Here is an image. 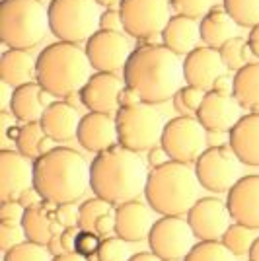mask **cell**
I'll return each instance as SVG.
<instances>
[{
  "label": "cell",
  "instance_id": "6da1fadb",
  "mask_svg": "<svg viewBox=\"0 0 259 261\" xmlns=\"http://www.w3.org/2000/svg\"><path fill=\"white\" fill-rule=\"evenodd\" d=\"M123 80L144 103H166L184 88V63L166 45H139L123 68Z\"/></svg>",
  "mask_w": 259,
  "mask_h": 261
},
{
  "label": "cell",
  "instance_id": "7a4b0ae2",
  "mask_svg": "<svg viewBox=\"0 0 259 261\" xmlns=\"http://www.w3.org/2000/svg\"><path fill=\"white\" fill-rule=\"evenodd\" d=\"M146 179L148 170L139 152L127 150L121 144L96 154L90 162L92 191L115 207L144 195Z\"/></svg>",
  "mask_w": 259,
  "mask_h": 261
},
{
  "label": "cell",
  "instance_id": "3957f363",
  "mask_svg": "<svg viewBox=\"0 0 259 261\" xmlns=\"http://www.w3.org/2000/svg\"><path fill=\"white\" fill-rule=\"evenodd\" d=\"M33 189L55 205L76 203L90 187V164L74 148L57 146L33 160Z\"/></svg>",
  "mask_w": 259,
  "mask_h": 261
},
{
  "label": "cell",
  "instance_id": "277c9868",
  "mask_svg": "<svg viewBox=\"0 0 259 261\" xmlns=\"http://www.w3.org/2000/svg\"><path fill=\"white\" fill-rule=\"evenodd\" d=\"M90 78L92 65L80 45L57 41L37 55L35 82L53 98H70L80 94Z\"/></svg>",
  "mask_w": 259,
  "mask_h": 261
},
{
  "label": "cell",
  "instance_id": "5b68a950",
  "mask_svg": "<svg viewBox=\"0 0 259 261\" xmlns=\"http://www.w3.org/2000/svg\"><path fill=\"white\" fill-rule=\"evenodd\" d=\"M199 187L191 164L172 160L148 172L144 199L162 217H184L199 201Z\"/></svg>",
  "mask_w": 259,
  "mask_h": 261
},
{
  "label": "cell",
  "instance_id": "8992f818",
  "mask_svg": "<svg viewBox=\"0 0 259 261\" xmlns=\"http://www.w3.org/2000/svg\"><path fill=\"white\" fill-rule=\"evenodd\" d=\"M49 10L41 0H2L0 39L8 49H32L45 39Z\"/></svg>",
  "mask_w": 259,
  "mask_h": 261
},
{
  "label": "cell",
  "instance_id": "52a82bcc",
  "mask_svg": "<svg viewBox=\"0 0 259 261\" xmlns=\"http://www.w3.org/2000/svg\"><path fill=\"white\" fill-rule=\"evenodd\" d=\"M101 6L96 0H51L49 28L59 41L80 45L99 30Z\"/></svg>",
  "mask_w": 259,
  "mask_h": 261
},
{
  "label": "cell",
  "instance_id": "ba28073f",
  "mask_svg": "<svg viewBox=\"0 0 259 261\" xmlns=\"http://www.w3.org/2000/svg\"><path fill=\"white\" fill-rule=\"evenodd\" d=\"M119 144L133 152H148L162 141L166 121L160 109L152 103L139 101L135 106L119 108L115 113Z\"/></svg>",
  "mask_w": 259,
  "mask_h": 261
},
{
  "label": "cell",
  "instance_id": "9c48e42d",
  "mask_svg": "<svg viewBox=\"0 0 259 261\" xmlns=\"http://www.w3.org/2000/svg\"><path fill=\"white\" fill-rule=\"evenodd\" d=\"M206 133L209 130L199 123L197 117L179 115L166 123L160 144L173 162L195 164L209 146Z\"/></svg>",
  "mask_w": 259,
  "mask_h": 261
},
{
  "label": "cell",
  "instance_id": "30bf717a",
  "mask_svg": "<svg viewBox=\"0 0 259 261\" xmlns=\"http://www.w3.org/2000/svg\"><path fill=\"white\" fill-rule=\"evenodd\" d=\"M123 32L135 39L162 35L170 22V0H123L119 4Z\"/></svg>",
  "mask_w": 259,
  "mask_h": 261
},
{
  "label": "cell",
  "instance_id": "8fae6325",
  "mask_svg": "<svg viewBox=\"0 0 259 261\" xmlns=\"http://www.w3.org/2000/svg\"><path fill=\"white\" fill-rule=\"evenodd\" d=\"M242 162L230 146H211L195 162V174L201 187L213 193H228L242 177Z\"/></svg>",
  "mask_w": 259,
  "mask_h": 261
},
{
  "label": "cell",
  "instance_id": "7c38bea8",
  "mask_svg": "<svg viewBox=\"0 0 259 261\" xmlns=\"http://www.w3.org/2000/svg\"><path fill=\"white\" fill-rule=\"evenodd\" d=\"M195 236L191 224L184 217L158 218L148 234V246L160 259H185V255L195 248Z\"/></svg>",
  "mask_w": 259,
  "mask_h": 261
},
{
  "label": "cell",
  "instance_id": "4fadbf2b",
  "mask_svg": "<svg viewBox=\"0 0 259 261\" xmlns=\"http://www.w3.org/2000/svg\"><path fill=\"white\" fill-rule=\"evenodd\" d=\"M125 35H127L125 32L97 30L84 47L92 68H96L97 72H113V74L117 70H123L133 53L129 39Z\"/></svg>",
  "mask_w": 259,
  "mask_h": 261
},
{
  "label": "cell",
  "instance_id": "5bb4252c",
  "mask_svg": "<svg viewBox=\"0 0 259 261\" xmlns=\"http://www.w3.org/2000/svg\"><path fill=\"white\" fill-rule=\"evenodd\" d=\"M230 211L226 203L216 197H203L187 213V222L191 224L195 236L201 242H218L230 226Z\"/></svg>",
  "mask_w": 259,
  "mask_h": 261
},
{
  "label": "cell",
  "instance_id": "9a60e30c",
  "mask_svg": "<svg viewBox=\"0 0 259 261\" xmlns=\"http://www.w3.org/2000/svg\"><path fill=\"white\" fill-rule=\"evenodd\" d=\"M33 160L18 150L0 152V199L12 201L33 189Z\"/></svg>",
  "mask_w": 259,
  "mask_h": 261
},
{
  "label": "cell",
  "instance_id": "2e32d148",
  "mask_svg": "<svg viewBox=\"0 0 259 261\" xmlns=\"http://www.w3.org/2000/svg\"><path fill=\"white\" fill-rule=\"evenodd\" d=\"M224 63L218 49L213 47H195L184 59V80L187 86L201 88L205 92L213 90L215 80L224 74Z\"/></svg>",
  "mask_w": 259,
  "mask_h": 261
},
{
  "label": "cell",
  "instance_id": "e0dca14e",
  "mask_svg": "<svg viewBox=\"0 0 259 261\" xmlns=\"http://www.w3.org/2000/svg\"><path fill=\"white\" fill-rule=\"evenodd\" d=\"M76 139L84 150L94 154L103 152V150L119 144L115 115L99 113V111H90L86 115H82Z\"/></svg>",
  "mask_w": 259,
  "mask_h": 261
},
{
  "label": "cell",
  "instance_id": "ac0fdd59",
  "mask_svg": "<svg viewBox=\"0 0 259 261\" xmlns=\"http://www.w3.org/2000/svg\"><path fill=\"white\" fill-rule=\"evenodd\" d=\"M226 207L238 224L259 228V175H244L228 191Z\"/></svg>",
  "mask_w": 259,
  "mask_h": 261
},
{
  "label": "cell",
  "instance_id": "d6986e66",
  "mask_svg": "<svg viewBox=\"0 0 259 261\" xmlns=\"http://www.w3.org/2000/svg\"><path fill=\"white\" fill-rule=\"evenodd\" d=\"M154 222V208L141 199L115 207V236L127 240L129 244L148 240Z\"/></svg>",
  "mask_w": 259,
  "mask_h": 261
},
{
  "label": "cell",
  "instance_id": "ffe728a7",
  "mask_svg": "<svg viewBox=\"0 0 259 261\" xmlns=\"http://www.w3.org/2000/svg\"><path fill=\"white\" fill-rule=\"evenodd\" d=\"M125 88V80H121L113 72H96L88 80V84L80 92V99L90 111L99 113H115L119 111V96Z\"/></svg>",
  "mask_w": 259,
  "mask_h": 261
},
{
  "label": "cell",
  "instance_id": "44dd1931",
  "mask_svg": "<svg viewBox=\"0 0 259 261\" xmlns=\"http://www.w3.org/2000/svg\"><path fill=\"white\" fill-rule=\"evenodd\" d=\"M238 101L232 96H222L216 92H206L201 108L197 111V119L209 133H230V129L242 119Z\"/></svg>",
  "mask_w": 259,
  "mask_h": 261
},
{
  "label": "cell",
  "instance_id": "7402d4cb",
  "mask_svg": "<svg viewBox=\"0 0 259 261\" xmlns=\"http://www.w3.org/2000/svg\"><path fill=\"white\" fill-rule=\"evenodd\" d=\"M228 146L244 166H259V113L242 115L228 133Z\"/></svg>",
  "mask_w": 259,
  "mask_h": 261
},
{
  "label": "cell",
  "instance_id": "603a6c76",
  "mask_svg": "<svg viewBox=\"0 0 259 261\" xmlns=\"http://www.w3.org/2000/svg\"><path fill=\"white\" fill-rule=\"evenodd\" d=\"M55 208H57V205L49 203V201H41V203H37L33 207L25 208V215L22 218V226L30 242L47 246L55 236L63 234L65 226L57 220Z\"/></svg>",
  "mask_w": 259,
  "mask_h": 261
},
{
  "label": "cell",
  "instance_id": "cb8c5ba5",
  "mask_svg": "<svg viewBox=\"0 0 259 261\" xmlns=\"http://www.w3.org/2000/svg\"><path fill=\"white\" fill-rule=\"evenodd\" d=\"M51 98L53 96L47 90H43L37 82H30V84L14 88V98L10 103L14 119L22 121V123L41 121L45 109L53 103Z\"/></svg>",
  "mask_w": 259,
  "mask_h": 261
},
{
  "label": "cell",
  "instance_id": "d4e9b609",
  "mask_svg": "<svg viewBox=\"0 0 259 261\" xmlns=\"http://www.w3.org/2000/svg\"><path fill=\"white\" fill-rule=\"evenodd\" d=\"M80 115L78 109L68 103V101H53L49 108L45 109L41 117V127L45 135L51 137L57 142H65L70 139H76L78 125H80Z\"/></svg>",
  "mask_w": 259,
  "mask_h": 261
},
{
  "label": "cell",
  "instance_id": "484cf974",
  "mask_svg": "<svg viewBox=\"0 0 259 261\" xmlns=\"http://www.w3.org/2000/svg\"><path fill=\"white\" fill-rule=\"evenodd\" d=\"M37 78V59L30 49H6L0 57V80L18 88L35 82Z\"/></svg>",
  "mask_w": 259,
  "mask_h": 261
},
{
  "label": "cell",
  "instance_id": "4316f807",
  "mask_svg": "<svg viewBox=\"0 0 259 261\" xmlns=\"http://www.w3.org/2000/svg\"><path fill=\"white\" fill-rule=\"evenodd\" d=\"M199 39H201L199 23L195 22L193 18H187L182 14L172 16L162 32V45H166L175 55L191 53L197 47Z\"/></svg>",
  "mask_w": 259,
  "mask_h": 261
},
{
  "label": "cell",
  "instance_id": "83f0119b",
  "mask_svg": "<svg viewBox=\"0 0 259 261\" xmlns=\"http://www.w3.org/2000/svg\"><path fill=\"white\" fill-rule=\"evenodd\" d=\"M236 25L224 8H211L199 22V35L206 47L220 49L226 41L236 37Z\"/></svg>",
  "mask_w": 259,
  "mask_h": 261
},
{
  "label": "cell",
  "instance_id": "f1b7e54d",
  "mask_svg": "<svg viewBox=\"0 0 259 261\" xmlns=\"http://www.w3.org/2000/svg\"><path fill=\"white\" fill-rule=\"evenodd\" d=\"M232 98L242 109L259 113V63H248L236 70Z\"/></svg>",
  "mask_w": 259,
  "mask_h": 261
},
{
  "label": "cell",
  "instance_id": "f546056e",
  "mask_svg": "<svg viewBox=\"0 0 259 261\" xmlns=\"http://www.w3.org/2000/svg\"><path fill=\"white\" fill-rule=\"evenodd\" d=\"M45 137L47 135H45V130L39 121L23 123L22 129H20V135L16 139V150L22 152L23 156L35 160V158H39V146H41Z\"/></svg>",
  "mask_w": 259,
  "mask_h": 261
},
{
  "label": "cell",
  "instance_id": "4dcf8cb0",
  "mask_svg": "<svg viewBox=\"0 0 259 261\" xmlns=\"http://www.w3.org/2000/svg\"><path fill=\"white\" fill-rule=\"evenodd\" d=\"M222 8L242 28H255L259 23V0H222Z\"/></svg>",
  "mask_w": 259,
  "mask_h": 261
},
{
  "label": "cell",
  "instance_id": "1f68e13d",
  "mask_svg": "<svg viewBox=\"0 0 259 261\" xmlns=\"http://www.w3.org/2000/svg\"><path fill=\"white\" fill-rule=\"evenodd\" d=\"M255 232L253 228H248V226H244V224H230L228 230L224 232V236H222V244L226 246L228 250L232 251L234 255H248L249 253V248H251V244L255 242Z\"/></svg>",
  "mask_w": 259,
  "mask_h": 261
},
{
  "label": "cell",
  "instance_id": "d6a6232c",
  "mask_svg": "<svg viewBox=\"0 0 259 261\" xmlns=\"http://www.w3.org/2000/svg\"><path fill=\"white\" fill-rule=\"evenodd\" d=\"M184 261H238V255H234L226 246L218 242H199Z\"/></svg>",
  "mask_w": 259,
  "mask_h": 261
},
{
  "label": "cell",
  "instance_id": "836d02e7",
  "mask_svg": "<svg viewBox=\"0 0 259 261\" xmlns=\"http://www.w3.org/2000/svg\"><path fill=\"white\" fill-rule=\"evenodd\" d=\"M220 57H222V63L226 68L230 70H240L244 65H248L249 63V45H248V39H244V37H232L230 41L222 45L220 49Z\"/></svg>",
  "mask_w": 259,
  "mask_h": 261
},
{
  "label": "cell",
  "instance_id": "e575fe53",
  "mask_svg": "<svg viewBox=\"0 0 259 261\" xmlns=\"http://www.w3.org/2000/svg\"><path fill=\"white\" fill-rule=\"evenodd\" d=\"M115 205H111L109 201L101 199V197H94V199H88L80 205V217H78V226L82 230H94L96 228V222L106 215L115 213L113 211Z\"/></svg>",
  "mask_w": 259,
  "mask_h": 261
},
{
  "label": "cell",
  "instance_id": "d590c367",
  "mask_svg": "<svg viewBox=\"0 0 259 261\" xmlns=\"http://www.w3.org/2000/svg\"><path fill=\"white\" fill-rule=\"evenodd\" d=\"M205 90L195 86H184L173 96V108L179 115H191L195 117L205 99Z\"/></svg>",
  "mask_w": 259,
  "mask_h": 261
},
{
  "label": "cell",
  "instance_id": "8d00e7d4",
  "mask_svg": "<svg viewBox=\"0 0 259 261\" xmlns=\"http://www.w3.org/2000/svg\"><path fill=\"white\" fill-rule=\"evenodd\" d=\"M4 261H53V257L47 246L28 240L16 248L4 251Z\"/></svg>",
  "mask_w": 259,
  "mask_h": 261
},
{
  "label": "cell",
  "instance_id": "74e56055",
  "mask_svg": "<svg viewBox=\"0 0 259 261\" xmlns=\"http://www.w3.org/2000/svg\"><path fill=\"white\" fill-rule=\"evenodd\" d=\"M133 257V251L129 248V242L119 236H109L101 240V246L97 251L99 261H129Z\"/></svg>",
  "mask_w": 259,
  "mask_h": 261
},
{
  "label": "cell",
  "instance_id": "f35d334b",
  "mask_svg": "<svg viewBox=\"0 0 259 261\" xmlns=\"http://www.w3.org/2000/svg\"><path fill=\"white\" fill-rule=\"evenodd\" d=\"M170 6L182 16L199 20L205 14H209L211 6H213V0H170Z\"/></svg>",
  "mask_w": 259,
  "mask_h": 261
},
{
  "label": "cell",
  "instance_id": "ab89813d",
  "mask_svg": "<svg viewBox=\"0 0 259 261\" xmlns=\"http://www.w3.org/2000/svg\"><path fill=\"white\" fill-rule=\"evenodd\" d=\"M23 240H28V236L23 232L22 222H2L0 220V248L2 251H8L20 246Z\"/></svg>",
  "mask_w": 259,
  "mask_h": 261
},
{
  "label": "cell",
  "instance_id": "60d3db41",
  "mask_svg": "<svg viewBox=\"0 0 259 261\" xmlns=\"http://www.w3.org/2000/svg\"><path fill=\"white\" fill-rule=\"evenodd\" d=\"M101 236L94 230H80L78 238H76V253L84 255L86 259L97 257V251L101 246Z\"/></svg>",
  "mask_w": 259,
  "mask_h": 261
},
{
  "label": "cell",
  "instance_id": "b9f144b4",
  "mask_svg": "<svg viewBox=\"0 0 259 261\" xmlns=\"http://www.w3.org/2000/svg\"><path fill=\"white\" fill-rule=\"evenodd\" d=\"M23 215H25V207L18 199L2 201V207H0V220L2 222H22Z\"/></svg>",
  "mask_w": 259,
  "mask_h": 261
},
{
  "label": "cell",
  "instance_id": "7bdbcfd3",
  "mask_svg": "<svg viewBox=\"0 0 259 261\" xmlns=\"http://www.w3.org/2000/svg\"><path fill=\"white\" fill-rule=\"evenodd\" d=\"M57 220L68 228V226H78V217H80V207H74V203H66V205H57L55 208Z\"/></svg>",
  "mask_w": 259,
  "mask_h": 261
},
{
  "label": "cell",
  "instance_id": "ee69618b",
  "mask_svg": "<svg viewBox=\"0 0 259 261\" xmlns=\"http://www.w3.org/2000/svg\"><path fill=\"white\" fill-rule=\"evenodd\" d=\"M99 30L106 32H123V22H121V12L119 8H106L99 16Z\"/></svg>",
  "mask_w": 259,
  "mask_h": 261
},
{
  "label": "cell",
  "instance_id": "f6af8a7d",
  "mask_svg": "<svg viewBox=\"0 0 259 261\" xmlns=\"http://www.w3.org/2000/svg\"><path fill=\"white\" fill-rule=\"evenodd\" d=\"M94 232H97L101 238L113 236V234H115V213H111V215H106V217L99 218V220L96 222Z\"/></svg>",
  "mask_w": 259,
  "mask_h": 261
},
{
  "label": "cell",
  "instance_id": "bcb514c9",
  "mask_svg": "<svg viewBox=\"0 0 259 261\" xmlns=\"http://www.w3.org/2000/svg\"><path fill=\"white\" fill-rule=\"evenodd\" d=\"M146 162L150 164V168H160L164 164L172 162V158L168 156V152L164 150L162 144H158V146H154L148 150V158H146Z\"/></svg>",
  "mask_w": 259,
  "mask_h": 261
},
{
  "label": "cell",
  "instance_id": "7dc6e473",
  "mask_svg": "<svg viewBox=\"0 0 259 261\" xmlns=\"http://www.w3.org/2000/svg\"><path fill=\"white\" fill-rule=\"evenodd\" d=\"M80 230H82L80 226H68V228L63 230V234H61V242H63L65 253L76 251V238H78Z\"/></svg>",
  "mask_w": 259,
  "mask_h": 261
},
{
  "label": "cell",
  "instance_id": "c3c4849f",
  "mask_svg": "<svg viewBox=\"0 0 259 261\" xmlns=\"http://www.w3.org/2000/svg\"><path fill=\"white\" fill-rule=\"evenodd\" d=\"M213 92L222 94V96H232V92H234V78L226 74V72L220 74L215 80V84H213Z\"/></svg>",
  "mask_w": 259,
  "mask_h": 261
},
{
  "label": "cell",
  "instance_id": "681fc988",
  "mask_svg": "<svg viewBox=\"0 0 259 261\" xmlns=\"http://www.w3.org/2000/svg\"><path fill=\"white\" fill-rule=\"evenodd\" d=\"M0 90H2V99H0V109L2 111H8L12 103V98H14V86H10L8 82H0Z\"/></svg>",
  "mask_w": 259,
  "mask_h": 261
},
{
  "label": "cell",
  "instance_id": "f907efd6",
  "mask_svg": "<svg viewBox=\"0 0 259 261\" xmlns=\"http://www.w3.org/2000/svg\"><path fill=\"white\" fill-rule=\"evenodd\" d=\"M141 98H139V94L137 92H133L131 88H123V92H121V96H119V108H127V106H135V103H139Z\"/></svg>",
  "mask_w": 259,
  "mask_h": 261
},
{
  "label": "cell",
  "instance_id": "816d5d0a",
  "mask_svg": "<svg viewBox=\"0 0 259 261\" xmlns=\"http://www.w3.org/2000/svg\"><path fill=\"white\" fill-rule=\"evenodd\" d=\"M18 201L22 203L23 207L28 208V207H33V205H37V203H41L43 199H41V195H39L35 189H30V191H25V193H23V195L20 197Z\"/></svg>",
  "mask_w": 259,
  "mask_h": 261
},
{
  "label": "cell",
  "instance_id": "f5cc1de1",
  "mask_svg": "<svg viewBox=\"0 0 259 261\" xmlns=\"http://www.w3.org/2000/svg\"><path fill=\"white\" fill-rule=\"evenodd\" d=\"M248 45H249V51H251V55H255V57L259 59V23L255 25V28H251V30H249Z\"/></svg>",
  "mask_w": 259,
  "mask_h": 261
},
{
  "label": "cell",
  "instance_id": "db71d44e",
  "mask_svg": "<svg viewBox=\"0 0 259 261\" xmlns=\"http://www.w3.org/2000/svg\"><path fill=\"white\" fill-rule=\"evenodd\" d=\"M47 248H49V251H51V255H53V257L63 255V253H65V248H63V242H61V234H59V236H55V238L47 244Z\"/></svg>",
  "mask_w": 259,
  "mask_h": 261
},
{
  "label": "cell",
  "instance_id": "11a10c76",
  "mask_svg": "<svg viewBox=\"0 0 259 261\" xmlns=\"http://www.w3.org/2000/svg\"><path fill=\"white\" fill-rule=\"evenodd\" d=\"M53 261H90V259H86L84 255H80V253H76V251H70V253L57 255V257H53Z\"/></svg>",
  "mask_w": 259,
  "mask_h": 261
},
{
  "label": "cell",
  "instance_id": "9f6ffc18",
  "mask_svg": "<svg viewBox=\"0 0 259 261\" xmlns=\"http://www.w3.org/2000/svg\"><path fill=\"white\" fill-rule=\"evenodd\" d=\"M129 261H162L158 255H154L152 251H141V253H135Z\"/></svg>",
  "mask_w": 259,
  "mask_h": 261
},
{
  "label": "cell",
  "instance_id": "6f0895ef",
  "mask_svg": "<svg viewBox=\"0 0 259 261\" xmlns=\"http://www.w3.org/2000/svg\"><path fill=\"white\" fill-rule=\"evenodd\" d=\"M55 142L57 141H53L51 137H45L43 142H41V146H39V156H43V154L55 150V148H57V146H55Z\"/></svg>",
  "mask_w": 259,
  "mask_h": 261
},
{
  "label": "cell",
  "instance_id": "680465c9",
  "mask_svg": "<svg viewBox=\"0 0 259 261\" xmlns=\"http://www.w3.org/2000/svg\"><path fill=\"white\" fill-rule=\"evenodd\" d=\"M248 255H249V261H259V236L255 238V242L251 244Z\"/></svg>",
  "mask_w": 259,
  "mask_h": 261
},
{
  "label": "cell",
  "instance_id": "91938a15",
  "mask_svg": "<svg viewBox=\"0 0 259 261\" xmlns=\"http://www.w3.org/2000/svg\"><path fill=\"white\" fill-rule=\"evenodd\" d=\"M99 6H106V8H115L117 6L119 8V4L123 2V0H96Z\"/></svg>",
  "mask_w": 259,
  "mask_h": 261
},
{
  "label": "cell",
  "instance_id": "94428289",
  "mask_svg": "<svg viewBox=\"0 0 259 261\" xmlns=\"http://www.w3.org/2000/svg\"><path fill=\"white\" fill-rule=\"evenodd\" d=\"M20 129H22V127H16V125H14V127H10V129L6 130V137H8V139H12V141L16 142V139H18V135H20Z\"/></svg>",
  "mask_w": 259,
  "mask_h": 261
},
{
  "label": "cell",
  "instance_id": "6125c7cd",
  "mask_svg": "<svg viewBox=\"0 0 259 261\" xmlns=\"http://www.w3.org/2000/svg\"><path fill=\"white\" fill-rule=\"evenodd\" d=\"M164 261H184V259H164Z\"/></svg>",
  "mask_w": 259,
  "mask_h": 261
}]
</instances>
